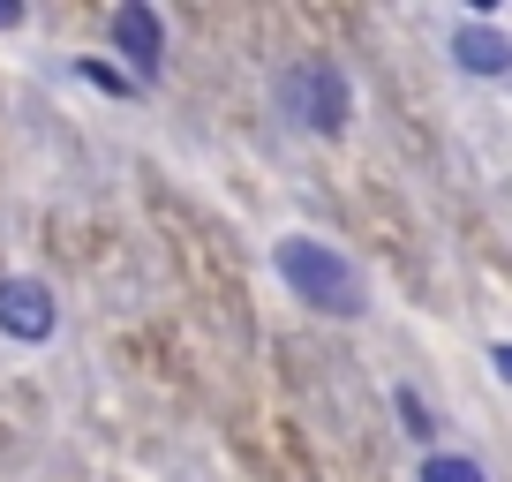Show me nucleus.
Segmentation results:
<instances>
[{"label": "nucleus", "mask_w": 512, "mask_h": 482, "mask_svg": "<svg viewBox=\"0 0 512 482\" xmlns=\"http://www.w3.org/2000/svg\"><path fill=\"white\" fill-rule=\"evenodd\" d=\"M287 272L302 279L309 294H317V309H362V302H354L347 264H332V257H324V249H317L309 234H294V241H287Z\"/></svg>", "instance_id": "obj_1"}, {"label": "nucleus", "mask_w": 512, "mask_h": 482, "mask_svg": "<svg viewBox=\"0 0 512 482\" xmlns=\"http://www.w3.org/2000/svg\"><path fill=\"white\" fill-rule=\"evenodd\" d=\"M460 61L482 68V76H505V68H512V46H505L497 31H460Z\"/></svg>", "instance_id": "obj_2"}, {"label": "nucleus", "mask_w": 512, "mask_h": 482, "mask_svg": "<svg viewBox=\"0 0 512 482\" xmlns=\"http://www.w3.org/2000/svg\"><path fill=\"white\" fill-rule=\"evenodd\" d=\"M422 482H482V467L475 460H430V467H422Z\"/></svg>", "instance_id": "obj_3"}, {"label": "nucleus", "mask_w": 512, "mask_h": 482, "mask_svg": "<svg viewBox=\"0 0 512 482\" xmlns=\"http://www.w3.org/2000/svg\"><path fill=\"white\" fill-rule=\"evenodd\" d=\"M497 370H505V385H512V347H497Z\"/></svg>", "instance_id": "obj_4"}]
</instances>
